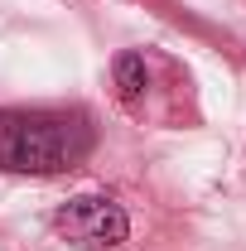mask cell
<instances>
[{"instance_id":"2","label":"cell","mask_w":246,"mask_h":251,"mask_svg":"<svg viewBox=\"0 0 246 251\" xmlns=\"http://www.w3.org/2000/svg\"><path fill=\"white\" fill-rule=\"evenodd\" d=\"M53 227H58L73 247H87V251L121 247L125 237H130L125 208L116 198H106V193H77V198H68L58 208V218H53Z\"/></svg>"},{"instance_id":"1","label":"cell","mask_w":246,"mask_h":251,"mask_svg":"<svg viewBox=\"0 0 246 251\" xmlns=\"http://www.w3.org/2000/svg\"><path fill=\"white\" fill-rule=\"evenodd\" d=\"M97 145V126L77 106H0L5 174H68Z\"/></svg>"},{"instance_id":"3","label":"cell","mask_w":246,"mask_h":251,"mask_svg":"<svg viewBox=\"0 0 246 251\" xmlns=\"http://www.w3.org/2000/svg\"><path fill=\"white\" fill-rule=\"evenodd\" d=\"M154 68L159 58L154 53H121L116 68H111V77H116V97H121V106L130 116H145L150 111V97H154Z\"/></svg>"}]
</instances>
